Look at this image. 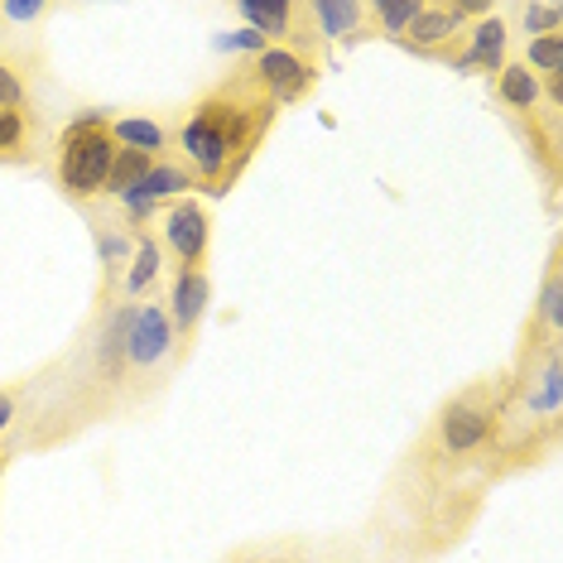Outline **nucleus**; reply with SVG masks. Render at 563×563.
<instances>
[{"label":"nucleus","mask_w":563,"mask_h":563,"mask_svg":"<svg viewBox=\"0 0 563 563\" xmlns=\"http://www.w3.org/2000/svg\"><path fill=\"white\" fill-rule=\"evenodd\" d=\"M271 121V101L255 97L251 82H227L222 92H212L208 101H198L194 121L184 125V155L202 178H227V164L246 155V145L255 131H265Z\"/></svg>","instance_id":"1"},{"label":"nucleus","mask_w":563,"mask_h":563,"mask_svg":"<svg viewBox=\"0 0 563 563\" xmlns=\"http://www.w3.org/2000/svg\"><path fill=\"white\" fill-rule=\"evenodd\" d=\"M111 159H117V140L107 135L97 111H87L82 121L68 125V140H63V155H58V184L68 198H92L107 188Z\"/></svg>","instance_id":"2"},{"label":"nucleus","mask_w":563,"mask_h":563,"mask_svg":"<svg viewBox=\"0 0 563 563\" xmlns=\"http://www.w3.org/2000/svg\"><path fill=\"white\" fill-rule=\"evenodd\" d=\"M255 82L271 92V101H299L313 87V68L289 48H261V63H255Z\"/></svg>","instance_id":"3"},{"label":"nucleus","mask_w":563,"mask_h":563,"mask_svg":"<svg viewBox=\"0 0 563 563\" xmlns=\"http://www.w3.org/2000/svg\"><path fill=\"white\" fill-rule=\"evenodd\" d=\"M492 409L477 405V400H453L439 419V448L443 453H472L492 439Z\"/></svg>","instance_id":"4"},{"label":"nucleus","mask_w":563,"mask_h":563,"mask_svg":"<svg viewBox=\"0 0 563 563\" xmlns=\"http://www.w3.org/2000/svg\"><path fill=\"white\" fill-rule=\"evenodd\" d=\"M164 236H169V251L184 261V271H198L202 251H208V217L198 202H174L164 217Z\"/></svg>","instance_id":"5"},{"label":"nucleus","mask_w":563,"mask_h":563,"mask_svg":"<svg viewBox=\"0 0 563 563\" xmlns=\"http://www.w3.org/2000/svg\"><path fill=\"white\" fill-rule=\"evenodd\" d=\"M169 342H174V328H169V318H164V309L145 303V309H135L131 342H125V362L131 366H155L159 356L169 352Z\"/></svg>","instance_id":"6"},{"label":"nucleus","mask_w":563,"mask_h":563,"mask_svg":"<svg viewBox=\"0 0 563 563\" xmlns=\"http://www.w3.org/2000/svg\"><path fill=\"white\" fill-rule=\"evenodd\" d=\"M178 188H188V174L178 169V164H155V169L140 178V188L125 194V208H131V217H145L159 198H174Z\"/></svg>","instance_id":"7"},{"label":"nucleus","mask_w":563,"mask_h":563,"mask_svg":"<svg viewBox=\"0 0 563 563\" xmlns=\"http://www.w3.org/2000/svg\"><path fill=\"white\" fill-rule=\"evenodd\" d=\"M208 294L212 289H208V275H202V271H184L174 279V328L184 332V338L198 328L202 309H208Z\"/></svg>","instance_id":"8"},{"label":"nucleus","mask_w":563,"mask_h":563,"mask_svg":"<svg viewBox=\"0 0 563 563\" xmlns=\"http://www.w3.org/2000/svg\"><path fill=\"white\" fill-rule=\"evenodd\" d=\"M501 54H506V24L496 15H486L472 30V48L463 54V68H501Z\"/></svg>","instance_id":"9"},{"label":"nucleus","mask_w":563,"mask_h":563,"mask_svg":"<svg viewBox=\"0 0 563 563\" xmlns=\"http://www.w3.org/2000/svg\"><path fill=\"white\" fill-rule=\"evenodd\" d=\"M453 34H457V15L443 5V10H419V20L405 30V40L415 48H439L453 40Z\"/></svg>","instance_id":"10"},{"label":"nucleus","mask_w":563,"mask_h":563,"mask_svg":"<svg viewBox=\"0 0 563 563\" xmlns=\"http://www.w3.org/2000/svg\"><path fill=\"white\" fill-rule=\"evenodd\" d=\"M155 169V159L145 155V150H117V159H111V174H107V194L125 198L131 188H140V178Z\"/></svg>","instance_id":"11"},{"label":"nucleus","mask_w":563,"mask_h":563,"mask_svg":"<svg viewBox=\"0 0 563 563\" xmlns=\"http://www.w3.org/2000/svg\"><path fill=\"white\" fill-rule=\"evenodd\" d=\"M309 15L318 20V30L328 34V40H347V34H356V24L366 20V5H352V0H323V5H313Z\"/></svg>","instance_id":"12"},{"label":"nucleus","mask_w":563,"mask_h":563,"mask_svg":"<svg viewBox=\"0 0 563 563\" xmlns=\"http://www.w3.org/2000/svg\"><path fill=\"white\" fill-rule=\"evenodd\" d=\"M496 92H501L506 107H516V111H530L534 101H540V78H534L530 68H501V82H496Z\"/></svg>","instance_id":"13"},{"label":"nucleus","mask_w":563,"mask_h":563,"mask_svg":"<svg viewBox=\"0 0 563 563\" xmlns=\"http://www.w3.org/2000/svg\"><path fill=\"white\" fill-rule=\"evenodd\" d=\"M241 15L251 20V30L261 40H289V24H294V5H241Z\"/></svg>","instance_id":"14"},{"label":"nucleus","mask_w":563,"mask_h":563,"mask_svg":"<svg viewBox=\"0 0 563 563\" xmlns=\"http://www.w3.org/2000/svg\"><path fill=\"white\" fill-rule=\"evenodd\" d=\"M131 323H135V309H121V313H111L107 332H101V366H107V371H117V366L125 362V342H131Z\"/></svg>","instance_id":"15"},{"label":"nucleus","mask_w":563,"mask_h":563,"mask_svg":"<svg viewBox=\"0 0 563 563\" xmlns=\"http://www.w3.org/2000/svg\"><path fill=\"white\" fill-rule=\"evenodd\" d=\"M107 135L121 140V145H131V150H145V155L150 150H164V131L155 121H117Z\"/></svg>","instance_id":"16"},{"label":"nucleus","mask_w":563,"mask_h":563,"mask_svg":"<svg viewBox=\"0 0 563 563\" xmlns=\"http://www.w3.org/2000/svg\"><path fill=\"white\" fill-rule=\"evenodd\" d=\"M419 0H380V5H371V15H376L380 24H386V34H395V40H405V30L419 20Z\"/></svg>","instance_id":"17"},{"label":"nucleus","mask_w":563,"mask_h":563,"mask_svg":"<svg viewBox=\"0 0 563 563\" xmlns=\"http://www.w3.org/2000/svg\"><path fill=\"white\" fill-rule=\"evenodd\" d=\"M525 68H540V73H549V82H554L559 68H563V40H559V34L530 40V63H525Z\"/></svg>","instance_id":"18"},{"label":"nucleus","mask_w":563,"mask_h":563,"mask_svg":"<svg viewBox=\"0 0 563 563\" xmlns=\"http://www.w3.org/2000/svg\"><path fill=\"white\" fill-rule=\"evenodd\" d=\"M155 275H159V251H155V241H140V251H135V271H131V294H140Z\"/></svg>","instance_id":"19"},{"label":"nucleus","mask_w":563,"mask_h":563,"mask_svg":"<svg viewBox=\"0 0 563 563\" xmlns=\"http://www.w3.org/2000/svg\"><path fill=\"white\" fill-rule=\"evenodd\" d=\"M261 34L255 30H236V34H222V40H217V48H222V54H261Z\"/></svg>","instance_id":"20"},{"label":"nucleus","mask_w":563,"mask_h":563,"mask_svg":"<svg viewBox=\"0 0 563 563\" xmlns=\"http://www.w3.org/2000/svg\"><path fill=\"white\" fill-rule=\"evenodd\" d=\"M525 30H540V40L559 34V5H530L525 10Z\"/></svg>","instance_id":"21"},{"label":"nucleus","mask_w":563,"mask_h":563,"mask_svg":"<svg viewBox=\"0 0 563 563\" xmlns=\"http://www.w3.org/2000/svg\"><path fill=\"white\" fill-rule=\"evenodd\" d=\"M20 101H24V87H20V78L5 68V63H0V111H15Z\"/></svg>","instance_id":"22"},{"label":"nucleus","mask_w":563,"mask_h":563,"mask_svg":"<svg viewBox=\"0 0 563 563\" xmlns=\"http://www.w3.org/2000/svg\"><path fill=\"white\" fill-rule=\"evenodd\" d=\"M24 140V117L20 111H0V150H15Z\"/></svg>","instance_id":"23"},{"label":"nucleus","mask_w":563,"mask_h":563,"mask_svg":"<svg viewBox=\"0 0 563 563\" xmlns=\"http://www.w3.org/2000/svg\"><path fill=\"white\" fill-rule=\"evenodd\" d=\"M540 318L549 328H559V271L544 279V299H540Z\"/></svg>","instance_id":"24"},{"label":"nucleus","mask_w":563,"mask_h":563,"mask_svg":"<svg viewBox=\"0 0 563 563\" xmlns=\"http://www.w3.org/2000/svg\"><path fill=\"white\" fill-rule=\"evenodd\" d=\"M0 15H5V20H40L44 15V5H0Z\"/></svg>","instance_id":"25"},{"label":"nucleus","mask_w":563,"mask_h":563,"mask_svg":"<svg viewBox=\"0 0 563 563\" xmlns=\"http://www.w3.org/2000/svg\"><path fill=\"white\" fill-rule=\"evenodd\" d=\"M10 415H15V400H10V395H0V429H5Z\"/></svg>","instance_id":"26"},{"label":"nucleus","mask_w":563,"mask_h":563,"mask_svg":"<svg viewBox=\"0 0 563 563\" xmlns=\"http://www.w3.org/2000/svg\"><path fill=\"white\" fill-rule=\"evenodd\" d=\"M279 563H285V559H279Z\"/></svg>","instance_id":"27"}]
</instances>
